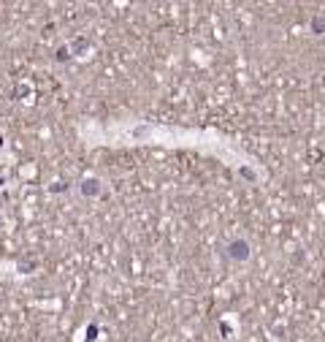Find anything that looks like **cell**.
<instances>
[{"label":"cell","instance_id":"obj_5","mask_svg":"<svg viewBox=\"0 0 325 342\" xmlns=\"http://www.w3.org/2000/svg\"><path fill=\"white\" fill-rule=\"evenodd\" d=\"M38 266V261L35 258H24V261H19V271H24V274H30V271Z\"/></svg>","mask_w":325,"mask_h":342},{"label":"cell","instance_id":"obj_1","mask_svg":"<svg viewBox=\"0 0 325 342\" xmlns=\"http://www.w3.org/2000/svg\"><path fill=\"white\" fill-rule=\"evenodd\" d=\"M222 255H225L228 261H231L233 266H244L250 264L252 258V244L247 236H233V239H228V244L222 247Z\"/></svg>","mask_w":325,"mask_h":342},{"label":"cell","instance_id":"obj_2","mask_svg":"<svg viewBox=\"0 0 325 342\" xmlns=\"http://www.w3.org/2000/svg\"><path fill=\"white\" fill-rule=\"evenodd\" d=\"M79 193L84 195V198H98V195L103 193V179L95 177V174L81 177V179H79Z\"/></svg>","mask_w":325,"mask_h":342},{"label":"cell","instance_id":"obj_4","mask_svg":"<svg viewBox=\"0 0 325 342\" xmlns=\"http://www.w3.org/2000/svg\"><path fill=\"white\" fill-rule=\"evenodd\" d=\"M73 54H70V47L65 44V47H57V52H54V60L57 63H65V60H70Z\"/></svg>","mask_w":325,"mask_h":342},{"label":"cell","instance_id":"obj_6","mask_svg":"<svg viewBox=\"0 0 325 342\" xmlns=\"http://www.w3.org/2000/svg\"><path fill=\"white\" fill-rule=\"evenodd\" d=\"M0 147H3V136H0Z\"/></svg>","mask_w":325,"mask_h":342},{"label":"cell","instance_id":"obj_3","mask_svg":"<svg viewBox=\"0 0 325 342\" xmlns=\"http://www.w3.org/2000/svg\"><path fill=\"white\" fill-rule=\"evenodd\" d=\"M309 30H312V36H314V38L323 36V33H325V17H323V14H314L312 22H309Z\"/></svg>","mask_w":325,"mask_h":342},{"label":"cell","instance_id":"obj_7","mask_svg":"<svg viewBox=\"0 0 325 342\" xmlns=\"http://www.w3.org/2000/svg\"><path fill=\"white\" fill-rule=\"evenodd\" d=\"M0 225H3V215H0Z\"/></svg>","mask_w":325,"mask_h":342}]
</instances>
